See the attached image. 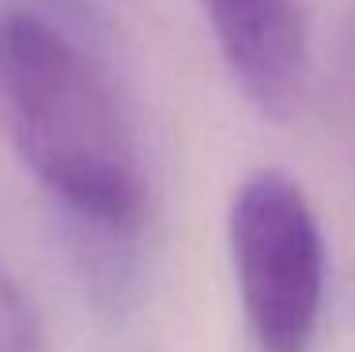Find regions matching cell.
Segmentation results:
<instances>
[{"label": "cell", "instance_id": "obj_1", "mask_svg": "<svg viewBox=\"0 0 355 352\" xmlns=\"http://www.w3.org/2000/svg\"><path fill=\"white\" fill-rule=\"evenodd\" d=\"M0 129L72 228L137 239L148 178L95 57L53 19L0 8Z\"/></svg>", "mask_w": 355, "mask_h": 352}, {"label": "cell", "instance_id": "obj_2", "mask_svg": "<svg viewBox=\"0 0 355 352\" xmlns=\"http://www.w3.org/2000/svg\"><path fill=\"white\" fill-rule=\"evenodd\" d=\"M231 262L261 352H310L325 307V235L306 190L280 167L246 174L227 216Z\"/></svg>", "mask_w": 355, "mask_h": 352}, {"label": "cell", "instance_id": "obj_3", "mask_svg": "<svg viewBox=\"0 0 355 352\" xmlns=\"http://www.w3.org/2000/svg\"><path fill=\"white\" fill-rule=\"evenodd\" d=\"M227 69L261 114L291 121L310 99V31L299 0H200Z\"/></svg>", "mask_w": 355, "mask_h": 352}, {"label": "cell", "instance_id": "obj_4", "mask_svg": "<svg viewBox=\"0 0 355 352\" xmlns=\"http://www.w3.org/2000/svg\"><path fill=\"white\" fill-rule=\"evenodd\" d=\"M0 352H46L42 318L8 269H0Z\"/></svg>", "mask_w": 355, "mask_h": 352}]
</instances>
